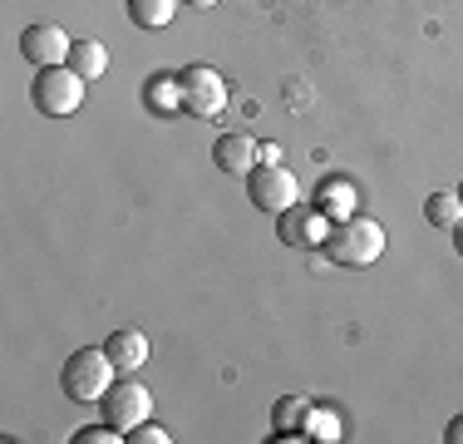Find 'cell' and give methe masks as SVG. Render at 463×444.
I'll use <instances>...</instances> for the list:
<instances>
[{
  "mask_svg": "<svg viewBox=\"0 0 463 444\" xmlns=\"http://www.w3.org/2000/svg\"><path fill=\"white\" fill-rule=\"evenodd\" d=\"M124 5H128V20L138 30H168L183 0H124Z\"/></svg>",
  "mask_w": 463,
  "mask_h": 444,
  "instance_id": "obj_13",
  "label": "cell"
},
{
  "mask_svg": "<svg viewBox=\"0 0 463 444\" xmlns=\"http://www.w3.org/2000/svg\"><path fill=\"white\" fill-rule=\"evenodd\" d=\"M261 163H281V143H267V149H261Z\"/></svg>",
  "mask_w": 463,
  "mask_h": 444,
  "instance_id": "obj_21",
  "label": "cell"
},
{
  "mask_svg": "<svg viewBox=\"0 0 463 444\" xmlns=\"http://www.w3.org/2000/svg\"><path fill=\"white\" fill-rule=\"evenodd\" d=\"M84 89H90V80H80L70 64H50V70H40L30 80V104L45 119H70V114H80Z\"/></svg>",
  "mask_w": 463,
  "mask_h": 444,
  "instance_id": "obj_3",
  "label": "cell"
},
{
  "mask_svg": "<svg viewBox=\"0 0 463 444\" xmlns=\"http://www.w3.org/2000/svg\"><path fill=\"white\" fill-rule=\"evenodd\" d=\"M70 35L60 25H30L20 35V54H25L35 70H50V64H70Z\"/></svg>",
  "mask_w": 463,
  "mask_h": 444,
  "instance_id": "obj_8",
  "label": "cell"
},
{
  "mask_svg": "<svg viewBox=\"0 0 463 444\" xmlns=\"http://www.w3.org/2000/svg\"><path fill=\"white\" fill-rule=\"evenodd\" d=\"M178 99L193 119H217L227 109V80L213 64H187L178 74Z\"/></svg>",
  "mask_w": 463,
  "mask_h": 444,
  "instance_id": "obj_4",
  "label": "cell"
},
{
  "mask_svg": "<svg viewBox=\"0 0 463 444\" xmlns=\"http://www.w3.org/2000/svg\"><path fill=\"white\" fill-rule=\"evenodd\" d=\"M326 213L321 208H306V203H291L286 213H277V237L286 247H326Z\"/></svg>",
  "mask_w": 463,
  "mask_h": 444,
  "instance_id": "obj_7",
  "label": "cell"
},
{
  "mask_svg": "<svg viewBox=\"0 0 463 444\" xmlns=\"http://www.w3.org/2000/svg\"><path fill=\"white\" fill-rule=\"evenodd\" d=\"M444 439H449V444H463V415H454V420H449Z\"/></svg>",
  "mask_w": 463,
  "mask_h": 444,
  "instance_id": "obj_20",
  "label": "cell"
},
{
  "mask_svg": "<svg viewBox=\"0 0 463 444\" xmlns=\"http://www.w3.org/2000/svg\"><path fill=\"white\" fill-rule=\"evenodd\" d=\"M296 173L281 169V163H257V169L247 173V198L257 213H286V208L296 203Z\"/></svg>",
  "mask_w": 463,
  "mask_h": 444,
  "instance_id": "obj_5",
  "label": "cell"
},
{
  "mask_svg": "<svg viewBox=\"0 0 463 444\" xmlns=\"http://www.w3.org/2000/svg\"><path fill=\"white\" fill-rule=\"evenodd\" d=\"M114 375H118V371H114V361H109L104 346H84V351H74L70 361H64L60 385H64V395H70V400H80V405H94V400L109 395Z\"/></svg>",
  "mask_w": 463,
  "mask_h": 444,
  "instance_id": "obj_2",
  "label": "cell"
},
{
  "mask_svg": "<svg viewBox=\"0 0 463 444\" xmlns=\"http://www.w3.org/2000/svg\"><path fill=\"white\" fill-rule=\"evenodd\" d=\"M74 439H80V444H109V439H124V435H118V430H114V425H109V420H104V425H84V430H80V435H74Z\"/></svg>",
  "mask_w": 463,
  "mask_h": 444,
  "instance_id": "obj_19",
  "label": "cell"
},
{
  "mask_svg": "<svg viewBox=\"0 0 463 444\" xmlns=\"http://www.w3.org/2000/svg\"><path fill=\"white\" fill-rule=\"evenodd\" d=\"M148 410H153L148 385H138V381H114V385H109V395H104V420L118 430V435L138 430L143 420H148Z\"/></svg>",
  "mask_w": 463,
  "mask_h": 444,
  "instance_id": "obj_6",
  "label": "cell"
},
{
  "mask_svg": "<svg viewBox=\"0 0 463 444\" xmlns=\"http://www.w3.org/2000/svg\"><path fill=\"white\" fill-rule=\"evenodd\" d=\"M454 193H458V203H463V183H458V188H454Z\"/></svg>",
  "mask_w": 463,
  "mask_h": 444,
  "instance_id": "obj_24",
  "label": "cell"
},
{
  "mask_svg": "<svg viewBox=\"0 0 463 444\" xmlns=\"http://www.w3.org/2000/svg\"><path fill=\"white\" fill-rule=\"evenodd\" d=\"M311 415L316 405L306 395H281L277 410H271V430H277V439H306L311 435Z\"/></svg>",
  "mask_w": 463,
  "mask_h": 444,
  "instance_id": "obj_10",
  "label": "cell"
},
{
  "mask_svg": "<svg viewBox=\"0 0 463 444\" xmlns=\"http://www.w3.org/2000/svg\"><path fill=\"white\" fill-rule=\"evenodd\" d=\"M124 439H128V444H168L173 435H168L163 425H153V420H143V425H138V430H128Z\"/></svg>",
  "mask_w": 463,
  "mask_h": 444,
  "instance_id": "obj_17",
  "label": "cell"
},
{
  "mask_svg": "<svg viewBox=\"0 0 463 444\" xmlns=\"http://www.w3.org/2000/svg\"><path fill=\"white\" fill-rule=\"evenodd\" d=\"M454 252H458V257H463V222H458V227H454Z\"/></svg>",
  "mask_w": 463,
  "mask_h": 444,
  "instance_id": "obj_22",
  "label": "cell"
},
{
  "mask_svg": "<svg viewBox=\"0 0 463 444\" xmlns=\"http://www.w3.org/2000/svg\"><path fill=\"white\" fill-rule=\"evenodd\" d=\"M213 163H217L227 178H247V173L261 163V149L247 139V133H222V139L213 143Z\"/></svg>",
  "mask_w": 463,
  "mask_h": 444,
  "instance_id": "obj_9",
  "label": "cell"
},
{
  "mask_svg": "<svg viewBox=\"0 0 463 444\" xmlns=\"http://www.w3.org/2000/svg\"><path fill=\"white\" fill-rule=\"evenodd\" d=\"M316 208H321L330 222L355 217V183H350V178H326V183L316 188Z\"/></svg>",
  "mask_w": 463,
  "mask_h": 444,
  "instance_id": "obj_12",
  "label": "cell"
},
{
  "mask_svg": "<svg viewBox=\"0 0 463 444\" xmlns=\"http://www.w3.org/2000/svg\"><path fill=\"white\" fill-rule=\"evenodd\" d=\"M424 217H429V227L454 232L458 222H463V203H458V193H429V198H424Z\"/></svg>",
  "mask_w": 463,
  "mask_h": 444,
  "instance_id": "obj_15",
  "label": "cell"
},
{
  "mask_svg": "<svg viewBox=\"0 0 463 444\" xmlns=\"http://www.w3.org/2000/svg\"><path fill=\"white\" fill-rule=\"evenodd\" d=\"M143 99H148L158 114H173V109H183V99H178V74H158V80L143 89Z\"/></svg>",
  "mask_w": 463,
  "mask_h": 444,
  "instance_id": "obj_16",
  "label": "cell"
},
{
  "mask_svg": "<svg viewBox=\"0 0 463 444\" xmlns=\"http://www.w3.org/2000/svg\"><path fill=\"white\" fill-rule=\"evenodd\" d=\"M311 435H316V439H326V444H330V439H340V420L330 415V410H316V415H311Z\"/></svg>",
  "mask_w": 463,
  "mask_h": 444,
  "instance_id": "obj_18",
  "label": "cell"
},
{
  "mask_svg": "<svg viewBox=\"0 0 463 444\" xmlns=\"http://www.w3.org/2000/svg\"><path fill=\"white\" fill-rule=\"evenodd\" d=\"M326 257L335 266H374L384 257V227L374 217H345L330 222L326 232Z\"/></svg>",
  "mask_w": 463,
  "mask_h": 444,
  "instance_id": "obj_1",
  "label": "cell"
},
{
  "mask_svg": "<svg viewBox=\"0 0 463 444\" xmlns=\"http://www.w3.org/2000/svg\"><path fill=\"white\" fill-rule=\"evenodd\" d=\"M70 70L80 80H104L109 74V50L99 40H74L70 44Z\"/></svg>",
  "mask_w": 463,
  "mask_h": 444,
  "instance_id": "obj_14",
  "label": "cell"
},
{
  "mask_svg": "<svg viewBox=\"0 0 463 444\" xmlns=\"http://www.w3.org/2000/svg\"><path fill=\"white\" fill-rule=\"evenodd\" d=\"M104 351H109V361H114L118 375H134L138 365L148 361V336H143V331H114V336L104 341Z\"/></svg>",
  "mask_w": 463,
  "mask_h": 444,
  "instance_id": "obj_11",
  "label": "cell"
},
{
  "mask_svg": "<svg viewBox=\"0 0 463 444\" xmlns=\"http://www.w3.org/2000/svg\"><path fill=\"white\" fill-rule=\"evenodd\" d=\"M187 5H193V10H213L217 0H187Z\"/></svg>",
  "mask_w": 463,
  "mask_h": 444,
  "instance_id": "obj_23",
  "label": "cell"
}]
</instances>
